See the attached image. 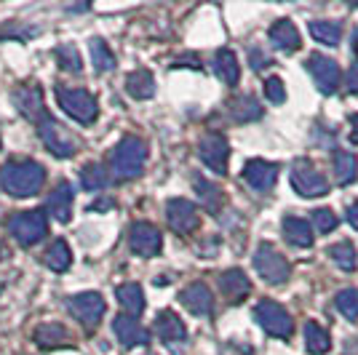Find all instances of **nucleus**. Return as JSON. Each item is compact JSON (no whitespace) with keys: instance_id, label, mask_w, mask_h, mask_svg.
<instances>
[{"instance_id":"nucleus-15","label":"nucleus","mask_w":358,"mask_h":355,"mask_svg":"<svg viewBox=\"0 0 358 355\" xmlns=\"http://www.w3.org/2000/svg\"><path fill=\"white\" fill-rule=\"evenodd\" d=\"M14 104L19 107V113L27 120H32V123H41L43 118H48V115H45V104H43V91L38 89L35 83L16 89Z\"/></svg>"},{"instance_id":"nucleus-31","label":"nucleus","mask_w":358,"mask_h":355,"mask_svg":"<svg viewBox=\"0 0 358 355\" xmlns=\"http://www.w3.org/2000/svg\"><path fill=\"white\" fill-rule=\"evenodd\" d=\"M80 184L89 193H99V190H105L107 184H110V174H107L99 163H86L80 168Z\"/></svg>"},{"instance_id":"nucleus-7","label":"nucleus","mask_w":358,"mask_h":355,"mask_svg":"<svg viewBox=\"0 0 358 355\" xmlns=\"http://www.w3.org/2000/svg\"><path fill=\"white\" fill-rule=\"evenodd\" d=\"M292 187L302 198H321V195L329 193L327 177L310 161H305V158L292 163Z\"/></svg>"},{"instance_id":"nucleus-17","label":"nucleus","mask_w":358,"mask_h":355,"mask_svg":"<svg viewBox=\"0 0 358 355\" xmlns=\"http://www.w3.org/2000/svg\"><path fill=\"white\" fill-rule=\"evenodd\" d=\"M45 211L57 219V222H70V217H73V184L70 182H59L51 195H48V201H45Z\"/></svg>"},{"instance_id":"nucleus-35","label":"nucleus","mask_w":358,"mask_h":355,"mask_svg":"<svg viewBox=\"0 0 358 355\" xmlns=\"http://www.w3.org/2000/svg\"><path fill=\"white\" fill-rule=\"evenodd\" d=\"M329 256H331V262L345 270V273H353L356 270V249H353V243H334V246H329Z\"/></svg>"},{"instance_id":"nucleus-33","label":"nucleus","mask_w":358,"mask_h":355,"mask_svg":"<svg viewBox=\"0 0 358 355\" xmlns=\"http://www.w3.org/2000/svg\"><path fill=\"white\" fill-rule=\"evenodd\" d=\"M230 115L241 120V123H249V120L262 118V107H259V102L254 96H236L230 102Z\"/></svg>"},{"instance_id":"nucleus-30","label":"nucleus","mask_w":358,"mask_h":355,"mask_svg":"<svg viewBox=\"0 0 358 355\" xmlns=\"http://www.w3.org/2000/svg\"><path fill=\"white\" fill-rule=\"evenodd\" d=\"M43 262L48 270H54V273H64L67 267L73 265V252H70V246L64 243V240H54L51 246H48V252H45Z\"/></svg>"},{"instance_id":"nucleus-22","label":"nucleus","mask_w":358,"mask_h":355,"mask_svg":"<svg viewBox=\"0 0 358 355\" xmlns=\"http://www.w3.org/2000/svg\"><path fill=\"white\" fill-rule=\"evenodd\" d=\"M115 296H118L120 307L126 310V315H142L145 312V291H142V286L139 283H123L115 289Z\"/></svg>"},{"instance_id":"nucleus-34","label":"nucleus","mask_w":358,"mask_h":355,"mask_svg":"<svg viewBox=\"0 0 358 355\" xmlns=\"http://www.w3.org/2000/svg\"><path fill=\"white\" fill-rule=\"evenodd\" d=\"M193 184H195L198 198H201V203L209 208L211 214H217L220 206H222V193H220V187H217V184H211L209 179H201V177H195Z\"/></svg>"},{"instance_id":"nucleus-25","label":"nucleus","mask_w":358,"mask_h":355,"mask_svg":"<svg viewBox=\"0 0 358 355\" xmlns=\"http://www.w3.org/2000/svg\"><path fill=\"white\" fill-rule=\"evenodd\" d=\"M126 91L131 99H150L155 94V78L150 70H134L126 78Z\"/></svg>"},{"instance_id":"nucleus-21","label":"nucleus","mask_w":358,"mask_h":355,"mask_svg":"<svg viewBox=\"0 0 358 355\" xmlns=\"http://www.w3.org/2000/svg\"><path fill=\"white\" fill-rule=\"evenodd\" d=\"M220 289H222V294L230 302H241L243 296L252 291V281H249V275L243 270L233 267V270H224L222 275H220Z\"/></svg>"},{"instance_id":"nucleus-3","label":"nucleus","mask_w":358,"mask_h":355,"mask_svg":"<svg viewBox=\"0 0 358 355\" xmlns=\"http://www.w3.org/2000/svg\"><path fill=\"white\" fill-rule=\"evenodd\" d=\"M57 102L73 120L89 126L96 120L99 110H96V99L91 96L86 89H73V86H57Z\"/></svg>"},{"instance_id":"nucleus-41","label":"nucleus","mask_w":358,"mask_h":355,"mask_svg":"<svg viewBox=\"0 0 358 355\" xmlns=\"http://www.w3.org/2000/svg\"><path fill=\"white\" fill-rule=\"evenodd\" d=\"M348 222H350V227H353V230H358V201L348 206Z\"/></svg>"},{"instance_id":"nucleus-29","label":"nucleus","mask_w":358,"mask_h":355,"mask_svg":"<svg viewBox=\"0 0 358 355\" xmlns=\"http://www.w3.org/2000/svg\"><path fill=\"white\" fill-rule=\"evenodd\" d=\"M305 347H308V353L310 355L329 353L331 340H329L327 328H324L321 324H315V321H308V324H305Z\"/></svg>"},{"instance_id":"nucleus-9","label":"nucleus","mask_w":358,"mask_h":355,"mask_svg":"<svg viewBox=\"0 0 358 355\" xmlns=\"http://www.w3.org/2000/svg\"><path fill=\"white\" fill-rule=\"evenodd\" d=\"M254 267L259 278H265L273 286H281L289 278V262L270 243H259V249L254 252Z\"/></svg>"},{"instance_id":"nucleus-10","label":"nucleus","mask_w":358,"mask_h":355,"mask_svg":"<svg viewBox=\"0 0 358 355\" xmlns=\"http://www.w3.org/2000/svg\"><path fill=\"white\" fill-rule=\"evenodd\" d=\"M198 158L209 166L214 174L224 177L227 174V161H230V145L222 133H206L198 142Z\"/></svg>"},{"instance_id":"nucleus-2","label":"nucleus","mask_w":358,"mask_h":355,"mask_svg":"<svg viewBox=\"0 0 358 355\" xmlns=\"http://www.w3.org/2000/svg\"><path fill=\"white\" fill-rule=\"evenodd\" d=\"M148 161V145L139 136H123L110 152V168L115 179H134L142 174Z\"/></svg>"},{"instance_id":"nucleus-32","label":"nucleus","mask_w":358,"mask_h":355,"mask_svg":"<svg viewBox=\"0 0 358 355\" xmlns=\"http://www.w3.org/2000/svg\"><path fill=\"white\" fill-rule=\"evenodd\" d=\"M310 35L318 43L337 45L343 41V27L337 22H329V19H315V22H310Z\"/></svg>"},{"instance_id":"nucleus-6","label":"nucleus","mask_w":358,"mask_h":355,"mask_svg":"<svg viewBox=\"0 0 358 355\" xmlns=\"http://www.w3.org/2000/svg\"><path fill=\"white\" fill-rule=\"evenodd\" d=\"M254 318L257 324L268 331L270 337H278V340H289L292 331H294V321L292 315L273 299H262L257 307H254Z\"/></svg>"},{"instance_id":"nucleus-26","label":"nucleus","mask_w":358,"mask_h":355,"mask_svg":"<svg viewBox=\"0 0 358 355\" xmlns=\"http://www.w3.org/2000/svg\"><path fill=\"white\" fill-rule=\"evenodd\" d=\"M358 177V161L353 152L348 150H337L334 152V182L337 184H350Z\"/></svg>"},{"instance_id":"nucleus-5","label":"nucleus","mask_w":358,"mask_h":355,"mask_svg":"<svg viewBox=\"0 0 358 355\" xmlns=\"http://www.w3.org/2000/svg\"><path fill=\"white\" fill-rule=\"evenodd\" d=\"M67 310L73 312V318L78 324L83 326L86 331H94L99 321L105 318L107 312V305L102 294H96V291H83V294H75L67 299Z\"/></svg>"},{"instance_id":"nucleus-40","label":"nucleus","mask_w":358,"mask_h":355,"mask_svg":"<svg viewBox=\"0 0 358 355\" xmlns=\"http://www.w3.org/2000/svg\"><path fill=\"white\" fill-rule=\"evenodd\" d=\"M345 86H348V91L358 94V61L356 64H350V70H348V75H345Z\"/></svg>"},{"instance_id":"nucleus-43","label":"nucleus","mask_w":358,"mask_h":355,"mask_svg":"<svg viewBox=\"0 0 358 355\" xmlns=\"http://www.w3.org/2000/svg\"><path fill=\"white\" fill-rule=\"evenodd\" d=\"M350 126H353V131H350V142L358 145V115H350Z\"/></svg>"},{"instance_id":"nucleus-27","label":"nucleus","mask_w":358,"mask_h":355,"mask_svg":"<svg viewBox=\"0 0 358 355\" xmlns=\"http://www.w3.org/2000/svg\"><path fill=\"white\" fill-rule=\"evenodd\" d=\"M35 342L41 347H64L70 345V331L62 324H43L35 328Z\"/></svg>"},{"instance_id":"nucleus-1","label":"nucleus","mask_w":358,"mask_h":355,"mask_svg":"<svg viewBox=\"0 0 358 355\" xmlns=\"http://www.w3.org/2000/svg\"><path fill=\"white\" fill-rule=\"evenodd\" d=\"M45 184V168L35 161H11L0 168V187L14 198L38 195Z\"/></svg>"},{"instance_id":"nucleus-13","label":"nucleus","mask_w":358,"mask_h":355,"mask_svg":"<svg viewBox=\"0 0 358 355\" xmlns=\"http://www.w3.org/2000/svg\"><path fill=\"white\" fill-rule=\"evenodd\" d=\"M308 73L313 75L315 86L321 94H334L340 89V67L331 57H324V54H310L308 57Z\"/></svg>"},{"instance_id":"nucleus-14","label":"nucleus","mask_w":358,"mask_h":355,"mask_svg":"<svg viewBox=\"0 0 358 355\" xmlns=\"http://www.w3.org/2000/svg\"><path fill=\"white\" fill-rule=\"evenodd\" d=\"M243 179H246V184H249L252 190L268 193V190H273V184H275V179H278V166L262 161V158H254V161H249L243 166Z\"/></svg>"},{"instance_id":"nucleus-45","label":"nucleus","mask_w":358,"mask_h":355,"mask_svg":"<svg viewBox=\"0 0 358 355\" xmlns=\"http://www.w3.org/2000/svg\"><path fill=\"white\" fill-rule=\"evenodd\" d=\"M148 355H155V353H148Z\"/></svg>"},{"instance_id":"nucleus-19","label":"nucleus","mask_w":358,"mask_h":355,"mask_svg":"<svg viewBox=\"0 0 358 355\" xmlns=\"http://www.w3.org/2000/svg\"><path fill=\"white\" fill-rule=\"evenodd\" d=\"M179 299H182V305L193 312V315H203V318H206V315H211V310H214V296H211L206 283H190V286L179 294Z\"/></svg>"},{"instance_id":"nucleus-42","label":"nucleus","mask_w":358,"mask_h":355,"mask_svg":"<svg viewBox=\"0 0 358 355\" xmlns=\"http://www.w3.org/2000/svg\"><path fill=\"white\" fill-rule=\"evenodd\" d=\"M265 64H268V59H265L259 51H252V67H254V70H262Z\"/></svg>"},{"instance_id":"nucleus-37","label":"nucleus","mask_w":358,"mask_h":355,"mask_svg":"<svg viewBox=\"0 0 358 355\" xmlns=\"http://www.w3.org/2000/svg\"><path fill=\"white\" fill-rule=\"evenodd\" d=\"M334 305H337V310L343 312L348 321H356L358 318V289H343L340 294L334 296Z\"/></svg>"},{"instance_id":"nucleus-39","label":"nucleus","mask_w":358,"mask_h":355,"mask_svg":"<svg viewBox=\"0 0 358 355\" xmlns=\"http://www.w3.org/2000/svg\"><path fill=\"white\" fill-rule=\"evenodd\" d=\"M265 96H268L273 104H284L286 102V89L281 78H268L265 80Z\"/></svg>"},{"instance_id":"nucleus-28","label":"nucleus","mask_w":358,"mask_h":355,"mask_svg":"<svg viewBox=\"0 0 358 355\" xmlns=\"http://www.w3.org/2000/svg\"><path fill=\"white\" fill-rule=\"evenodd\" d=\"M89 51H91V64L96 73H110L115 70V54L110 51V45L102 41V38H91L89 41Z\"/></svg>"},{"instance_id":"nucleus-12","label":"nucleus","mask_w":358,"mask_h":355,"mask_svg":"<svg viewBox=\"0 0 358 355\" xmlns=\"http://www.w3.org/2000/svg\"><path fill=\"white\" fill-rule=\"evenodd\" d=\"M129 243H131V252L145 256V259H152L158 256L161 246H164V236L155 224L150 222H134L131 230H129Z\"/></svg>"},{"instance_id":"nucleus-24","label":"nucleus","mask_w":358,"mask_h":355,"mask_svg":"<svg viewBox=\"0 0 358 355\" xmlns=\"http://www.w3.org/2000/svg\"><path fill=\"white\" fill-rule=\"evenodd\" d=\"M214 70L220 75V80L227 83V86H236V83H238V78H241L238 57H236L230 48L217 51V57H214Z\"/></svg>"},{"instance_id":"nucleus-8","label":"nucleus","mask_w":358,"mask_h":355,"mask_svg":"<svg viewBox=\"0 0 358 355\" xmlns=\"http://www.w3.org/2000/svg\"><path fill=\"white\" fill-rule=\"evenodd\" d=\"M38 133L43 139V145L48 152H54L57 158H73L78 152V139L67 129H62L54 118H43L38 123Z\"/></svg>"},{"instance_id":"nucleus-36","label":"nucleus","mask_w":358,"mask_h":355,"mask_svg":"<svg viewBox=\"0 0 358 355\" xmlns=\"http://www.w3.org/2000/svg\"><path fill=\"white\" fill-rule=\"evenodd\" d=\"M57 61L62 64V70H67V73H83V61H80V54H78V48L73 43H64L57 48Z\"/></svg>"},{"instance_id":"nucleus-44","label":"nucleus","mask_w":358,"mask_h":355,"mask_svg":"<svg viewBox=\"0 0 358 355\" xmlns=\"http://www.w3.org/2000/svg\"><path fill=\"white\" fill-rule=\"evenodd\" d=\"M353 54H356V59H358V35L353 38Z\"/></svg>"},{"instance_id":"nucleus-20","label":"nucleus","mask_w":358,"mask_h":355,"mask_svg":"<svg viewBox=\"0 0 358 355\" xmlns=\"http://www.w3.org/2000/svg\"><path fill=\"white\" fill-rule=\"evenodd\" d=\"M270 43L273 48H278V51H286V54H292V51H299V45H302V38H299V30L289 22V19H278L268 32Z\"/></svg>"},{"instance_id":"nucleus-11","label":"nucleus","mask_w":358,"mask_h":355,"mask_svg":"<svg viewBox=\"0 0 358 355\" xmlns=\"http://www.w3.org/2000/svg\"><path fill=\"white\" fill-rule=\"evenodd\" d=\"M166 222L177 236H190L201 222V217L195 203H190L187 198H171L166 203Z\"/></svg>"},{"instance_id":"nucleus-4","label":"nucleus","mask_w":358,"mask_h":355,"mask_svg":"<svg viewBox=\"0 0 358 355\" xmlns=\"http://www.w3.org/2000/svg\"><path fill=\"white\" fill-rule=\"evenodd\" d=\"M8 230H11V236L19 246H24V249H30L35 243H41L48 233V219H45L43 211H38V208H32V211H19L14 219L8 222Z\"/></svg>"},{"instance_id":"nucleus-18","label":"nucleus","mask_w":358,"mask_h":355,"mask_svg":"<svg viewBox=\"0 0 358 355\" xmlns=\"http://www.w3.org/2000/svg\"><path fill=\"white\" fill-rule=\"evenodd\" d=\"M113 331H115V337H118L123 347H136V345H148L150 342L148 328L131 315H118L113 321Z\"/></svg>"},{"instance_id":"nucleus-16","label":"nucleus","mask_w":358,"mask_h":355,"mask_svg":"<svg viewBox=\"0 0 358 355\" xmlns=\"http://www.w3.org/2000/svg\"><path fill=\"white\" fill-rule=\"evenodd\" d=\"M155 331H158L161 342L169 345V347H179L182 342L187 340V328L182 324V318L171 310H161L155 315Z\"/></svg>"},{"instance_id":"nucleus-38","label":"nucleus","mask_w":358,"mask_h":355,"mask_svg":"<svg viewBox=\"0 0 358 355\" xmlns=\"http://www.w3.org/2000/svg\"><path fill=\"white\" fill-rule=\"evenodd\" d=\"M313 224L318 233H331L337 227V217L329 208H318V211H313Z\"/></svg>"},{"instance_id":"nucleus-23","label":"nucleus","mask_w":358,"mask_h":355,"mask_svg":"<svg viewBox=\"0 0 358 355\" xmlns=\"http://www.w3.org/2000/svg\"><path fill=\"white\" fill-rule=\"evenodd\" d=\"M284 236L292 246H299V249L313 246V227L305 222V219H299V217H286Z\"/></svg>"}]
</instances>
